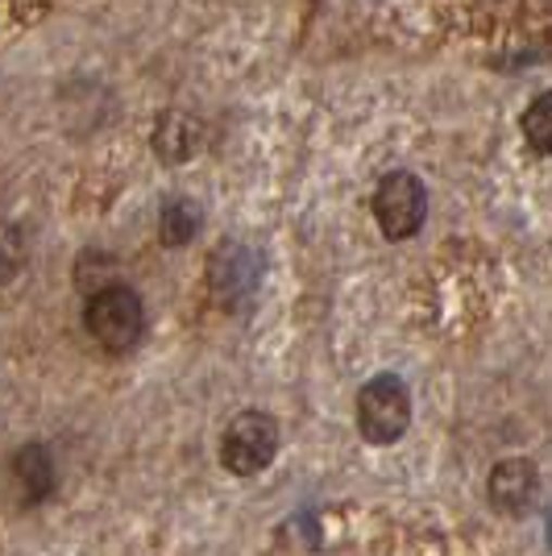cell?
I'll return each mask as SVG.
<instances>
[{
  "label": "cell",
  "mask_w": 552,
  "mask_h": 556,
  "mask_svg": "<svg viewBox=\"0 0 552 556\" xmlns=\"http://www.w3.org/2000/svg\"><path fill=\"white\" fill-rule=\"evenodd\" d=\"M200 146H204V125L196 116L179 113V109L159 116V125H154V154H159L162 163H187V159H196Z\"/></svg>",
  "instance_id": "obj_8"
},
{
  "label": "cell",
  "mask_w": 552,
  "mask_h": 556,
  "mask_svg": "<svg viewBox=\"0 0 552 556\" xmlns=\"http://www.w3.org/2000/svg\"><path fill=\"white\" fill-rule=\"evenodd\" d=\"M54 457L47 444H22L4 465V494L13 507H38L54 494Z\"/></svg>",
  "instance_id": "obj_5"
},
{
  "label": "cell",
  "mask_w": 552,
  "mask_h": 556,
  "mask_svg": "<svg viewBox=\"0 0 552 556\" xmlns=\"http://www.w3.org/2000/svg\"><path fill=\"white\" fill-rule=\"evenodd\" d=\"M200 204L196 200H187V195H175V200H166L159 212V237L162 245H171V250H184L187 241L200 232Z\"/></svg>",
  "instance_id": "obj_9"
},
{
  "label": "cell",
  "mask_w": 552,
  "mask_h": 556,
  "mask_svg": "<svg viewBox=\"0 0 552 556\" xmlns=\"http://www.w3.org/2000/svg\"><path fill=\"white\" fill-rule=\"evenodd\" d=\"M536 490H540V473H536V465L528 457H506L490 469V503L506 515H519V510L531 507V498H536Z\"/></svg>",
  "instance_id": "obj_7"
},
{
  "label": "cell",
  "mask_w": 552,
  "mask_h": 556,
  "mask_svg": "<svg viewBox=\"0 0 552 556\" xmlns=\"http://www.w3.org/2000/svg\"><path fill=\"white\" fill-rule=\"evenodd\" d=\"M428 216V191L412 170H391L374 191V220L391 241H407L424 229Z\"/></svg>",
  "instance_id": "obj_4"
},
{
  "label": "cell",
  "mask_w": 552,
  "mask_h": 556,
  "mask_svg": "<svg viewBox=\"0 0 552 556\" xmlns=\"http://www.w3.org/2000/svg\"><path fill=\"white\" fill-rule=\"evenodd\" d=\"M208 278H212V295L225 303V307H241L258 287V262L246 245L225 241L212 262H208Z\"/></svg>",
  "instance_id": "obj_6"
},
{
  "label": "cell",
  "mask_w": 552,
  "mask_h": 556,
  "mask_svg": "<svg viewBox=\"0 0 552 556\" xmlns=\"http://www.w3.org/2000/svg\"><path fill=\"white\" fill-rule=\"evenodd\" d=\"M84 325L92 332V341L109 353H129V349L141 341L146 332V307H141L138 291L134 287H104L88 295V307H84Z\"/></svg>",
  "instance_id": "obj_1"
},
{
  "label": "cell",
  "mask_w": 552,
  "mask_h": 556,
  "mask_svg": "<svg viewBox=\"0 0 552 556\" xmlns=\"http://www.w3.org/2000/svg\"><path fill=\"white\" fill-rule=\"evenodd\" d=\"M278 453V424L266 412H241L221 437V465L237 478H253Z\"/></svg>",
  "instance_id": "obj_3"
},
{
  "label": "cell",
  "mask_w": 552,
  "mask_h": 556,
  "mask_svg": "<svg viewBox=\"0 0 552 556\" xmlns=\"http://www.w3.org/2000/svg\"><path fill=\"white\" fill-rule=\"evenodd\" d=\"M524 138L536 154H552V92H540L524 113Z\"/></svg>",
  "instance_id": "obj_10"
},
{
  "label": "cell",
  "mask_w": 552,
  "mask_h": 556,
  "mask_svg": "<svg viewBox=\"0 0 552 556\" xmlns=\"http://www.w3.org/2000/svg\"><path fill=\"white\" fill-rule=\"evenodd\" d=\"M25 257H29V245H25V232L17 225H0V287L13 282V278L25 270Z\"/></svg>",
  "instance_id": "obj_11"
},
{
  "label": "cell",
  "mask_w": 552,
  "mask_h": 556,
  "mask_svg": "<svg viewBox=\"0 0 552 556\" xmlns=\"http://www.w3.org/2000/svg\"><path fill=\"white\" fill-rule=\"evenodd\" d=\"M75 278H79V291H88V295H96V291H104V287H113L116 278V262L109 254H88L79 257V270H75Z\"/></svg>",
  "instance_id": "obj_12"
},
{
  "label": "cell",
  "mask_w": 552,
  "mask_h": 556,
  "mask_svg": "<svg viewBox=\"0 0 552 556\" xmlns=\"http://www.w3.org/2000/svg\"><path fill=\"white\" fill-rule=\"evenodd\" d=\"M412 424V394L403 387V378L378 374L369 378L357 394V432L369 444H394Z\"/></svg>",
  "instance_id": "obj_2"
}]
</instances>
